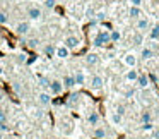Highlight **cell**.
Listing matches in <instances>:
<instances>
[{
	"mask_svg": "<svg viewBox=\"0 0 159 139\" xmlns=\"http://www.w3.org/2000/svg\"><path fill=\"white\" fill-rule=\"evenodd\" d=\"M106 43H110V33H106V31H101L99 35L94 38V45L96 46H104Z\"/></svg>",
	"mask_w": 159,
	"mask_h": 139,
	"instance_id": "1",
	"label": "cell"
},
{
	"mask_svg": "<svg viewBox=\"0 0 159 139\" xmlns=\"http://www.w3.org/2000/svg\"><path fill=\"white\" fill-rule=\"evenodd\" d=\"M50 91H52V94H62V91H63V84H62V81H58V79H55V81H50Z\"/></svg>",
	"mask_w": 159,
	"mask_h": 139,
	"instance_id": "2",
	"label": "cell"
},
{
	"mask_svg": "<svg viewBox=\"0 0 159 139\" xmlns=\"http://www.w3.org/2000/svg\"><path fill=\"white\" fill-rule=\"evenodd\" d=\"M79 43H80V41H79V38H77V36H67L63 45H65L69 50H75L77 46H79Z\"/></svg>",
	"mask_w": 159,
	"mask_h": 139,
	"instance_id": "3",
	"label": "cell"
},
{
	"mask_svg": "<svg viewBox=\"0 0 159 139\" xmlns=\"http://www.w3.org/2000/svg\"><path fill=\"white\" fill-rule=\"evenodd\" d=\"M29 29H31L29 22H19V24L16 26V33H17V35H21V36L28 35V33H29Z\"/></svg>",
	"mask_w": 159,
	"mask_h": 139,
	"instance_id": "4",
	"label": "cell"
},
{
	"mask_svg": "<svg viewBox=\"0 0 159 139\" xmlns=\"http://www.w3.org/2000/svg\"><path fill=\"white\" fill-rule=\"evenodd\" d=\"M93 136L96 139H104L108 136V131L104 127H101V125H96V127H94V131H93Z\"/></svg>",
	"mask_w": 159,
	"mask_h": 139,
	"instance_id": "5",
	"label": "cell"
},
{
	"mask_svg": "<svg viewBox=\"0 0 159 139\" xmlns=\"http://www.w3.org/2000/svg\"><path fill=\"white\" fill-rule=\"evenodd\" d=\"M103 84H104V81H103V77L101 76H93V79H91V88L93 89H101L103 88Z\"/></svg>",
	"mask_w": 159,
	"mask_h": 139,
	"instance_id": "6",
	"label": "cell"
},
{
	"mask_svg": "<svg viewBox=\"0 0 159 139\" xmlns=\"http://www.w3.org/2000/svg\"><path fill=\"white\" fill-rule=\"evenodd\" d=\"M69 52H70V50L67 48L65 45L57 46V48H55V55L58 57V59H67V57H69Z\"/></svg>",
	"mask_w": 159,
	"mask_h": 139,
	"instance_id": "7",
	"label": "cell"
},
{
	"mask_svg": "<svg viewBox=\"0 0 159 139\" xmlns=\"http://www.w3.org/2000/svg\"><path fill=\"white\" fill-rule=\"evenodd\" d=\"M86 64H87V65H91V67L98 65V64H99V57H98L96 53H87V55H86Z\"/></svg>",
	"mask_w": 159,
	"mask_h": 139,
	"instance_id": "8",
	"label": "cell"
},
{
	"mask_svg": "<svg viewBox=\"0 0 159 139\" xmlns=\"http://www.w3.org/2000/svg\"><path fill=\"white\" fill-rule=\"evenodd\" d=\"M99 120H101V117H99L98 112H91V115L87 117V122H89V125H93V127L99 125Z\"/></svg>",
	"mask_w": 159,
	"mask_h": 139,
	"instance_id": "9",
	"label": "cell"
},
{
	"mask_svg": "<svg viewBox=\"0 0 159 139\" xmlns=\"http://www.w3.org/2000/svg\"><path fill=\"white\" fill-rule=\"evenodd\" d=\"M28 16L33 19V21H38V19L41 17V9H39V7H29Z\"/></svg>",
	"mask_w": 159,
	"mask_h": 139,
	"instance_id": "10",
	"label": "cell"
},
{
	"mask_svg": "<svg viewBox=\"0 0 159 139\" xmlns=\"http://www.w3.org/2000/svg\"><path fill=\"white\" fill-rule=\"evenodd\" d=\"M62 84H63V88H74L75 86V81H74V76H70V74H67L65 77H63V81H62Z\"/></svg>",
	"mask_w": 159,
	"mask_h": 139,
	"instance_id": "11",
	"label": "cell"
},
{
	"mask_svg": "<svg viewBox=\"0 0 159 139\" xmlns=\"http://www.w3.org/2000/svg\"><path fill=\"white\" fill-rule=\"evenodd\" d=\"M74 81H75V84H77V86H80V84H84V83H86V76H84V72H82V70H77V72L74 74Z\"/></svg>",
	"mask_w": 159,
	"mask_h": 139,
	"instance_id": "12",
	"label": "cell"
},
{
	"mask_svg": "<svg viewBox=\"0 0 159 139\" xmlns=\"http://www.w3.org/2000/svg\"><path fill=\"white\" fill-rule=\"evenodd\" d=\"M137 86L139 88H147V84H149V77L147 76H144V74H139V77H137Z\"/></svg>",
	"mask_w": 159,
	"mask_h": 139,
	"instance_id": "13",
	"label": "cell"
},
{
	"mask_svg": "<svg viewBox=\"0 0 159 139\" xmlns=\"http://www.w3.org/2000/svg\"><path fill=\"white\" fill-rule=\"evenodd\" d=\"M38 101H39L41 105H50L52 96H50V93H39V94H38Z\"/></svg>",
	"mask_w": 159,
	"mask_h": 139,
	"instance_id": "14",
	"label": "cell"
},
{
	"mask_svg": "<svg viewBox=\"0 0 159 139\" xmlns=\"http://www.w3.org/2000/svg\"><path fill=\"white\" fill-rule=\"evenodd\" d=\"M149 28V19H145V17H142V19H139L137 21V29L139 31H145V29Z\"/></svg>",
	"mask_w": 159,
	"mask_h": 139,
	"instance_id": "15",
	"label": "cell"
},
{
	"mask_svg": "<svg viewBox=\"0 0 159 139\" xmlns=\"http://www.w3.org/2000/svg\"><path fill=\"white\" fill-rule=\"evenodd\" d=\"M125 64H127L128 67H132V69H134L135 64H137V59H135L134 53H128V55H125Z\"/></svg>",
	"mask_w": 159,
	"mask_h": 139,
	"instance_id": "16",
	"label": "cell"
},
{
	"mask_svg": "<svg viewBox=\"0 0 159 139\" xmlns=\"http://www.w3.org/2000/svg\"><path fill=\"white\" fill-rule=\"evenodd\" d=\"M132 41H134V45H142V43H144V36H142V33L140 31L134 33V35H132Z\"/></svg>",
	"mask_w": 159,
	"mask_h": 139,
	"instance_id": "17",
	"label": "cell"
},
{
	"mask_svg": "<svg viewBox=\"0 0 159 139\" xmlns=\"http://www.w3.org/2000/svg\"><path fill=\"white\" fill-rule=\"evenodd\" d=\"M128 14H130V17H134V19H139L140 17V7H134V5H132L130 7V12H128Z\"/></svg>",
	"mask_w": 159,
	"mask_h": 139,
	"instance_id": "18",
	"label": "cell"
},
{
	"mask_svg": "<svg viewBox=\"0 0 159 139\" xmlns=\"http://www.w3.org/2000/svg\"><path fill=\"white\" fill-rule=\"evenodd\" d=\"M55 48L57 46H53V45H46L45 48H43V53H45L46 57H53L55 55Z\"/></svg>",
	"mask_w": 159,
	"mask_h": 139,
	"instance_id": "19",
	"label": "cell"
},
{
	"mask_svg": "<svg viewBox=\"0 0 159 139\" xmlns=\"http://www.w3.org/2000/svg\"><path fill=\"white\" fill-rule=\"evenodd\" d=\"M140 55H142V59H144V60H149V59H152V57H154V52H152L151 48H144Z\"/></svg>",
	"mask_w": 159,
	"mask_h": 139,
	"instance_id": "20",
	"label": "cell"
},
{
	"mask_svg": "<svg viewBox=\"0 0 159 139\" xmlns=\"http://www.w3.org/2000/svg\"><path fill=\"white\" fill-rule=\"evenodd\" d=\"M137 77H139V72H137L135 69H130V70L127 72V79H128V81H137Z\"/></svg>",
	"mask_w": 159,
	"mask_h": 139,
	"instance_id": "21",
	"label": "cell"
},
{
	"mask_svg": "<svg viewBox=\"0 0 159 139\" xmlns=\"http://www.w3.org/2000/svg\"><path fill=\"white\" fill-rule=\"evenodd\" d=\"M140 120H142V124H145V122H152V115H151V112H142Z\"/></svg>",
	"mask_w": 159,
	"mask_h": 139,
	"instance_id": "22",
	"label": "cell"
},
{
	"mask_svg": "<svg viewBox=\"0 0 159 139\" xmlns=\"http://www.w3.org/2000/svg\"><path fill=\"white\" fill-rule=\"evenodd\" d=\"M151 38L152 40H159V24H156L154 28L151 29Z\"/></svg>",
	"mask_w": 159,
	"mask_h": 139,
	"instance_id": "23",
	"label": "cell"
},
{
	"mask_svg": "<svg viewBox=\"0 0 159 139\" xmlns=\"http://www.w3.org/2000/svg\"><path fill=\"white\" fill-rule=\"evenodd\" d=\"M5 124H7V113H5V110L0 108V125H5Z\"/></svg>",
	"mask_w": 159,
	"mask_h": 139,
	"instance_id": "24",
	"label": "cell"
},
{
	"mask_svg": "<svg viewBox=\"0 0 159 139\" xmlns=\"http://www.w3.org/2000/svg\"><path fill=\"white\" fill-rule=\"evenodd\" d=\"M120 40V33L118 31H111L110 33V41H118Z\"/></svg>",
	"mask_w": 159,
	"mask_h": 139,
	"instance_id": "25",
	"label": "cell"
},
{
	"mask_svg": "<svg viewBox=\"0 0 159 139\" xmlns=\"http://www.w3.org/2000/svg\"><path fill=\"white\" fill-rule=\"evenodd\" d=\"M38 45H39V40H38V38H33V40H29V41H28V46H29V48H36Z\"/></svg>",
	"mask_w": 159,
	"mask_h": 139,
	"instance_id": "26",
	"label": "cell"
},
{
	"mask_svg": "<svg viewBox=\"0 0 159 139\" xmlns=\"http://www.w3.org/2000/svg\"><path fill=\"white\" fill-rule=\"evenodd\" d=\"M125 110H127V108H125V105H116V112H115V113H118V115H121V117H123Z\"/></svg>",
	"mask_w": 159,
	"mask_h": 139,
	"instance_id": "27",
	"label": "cell"
},
{
	"mask_svg": "<svg viewBox=\"0 0 159 139\" xmlns=\"http://www.w3.org/2000/svg\"><path fill=\"white\" fill-rule=\"evenodd\" d=\"M9 22V16L5 12H0V24H7Z\"/></svg>",
	"mask_w": 159,
	"mask_h": 139,
	"instance_id": "28",
	"label": "cell"
},
{
	"mask_svg": "<svg viewBox=\"0 0 159 139\" xmlns=\"http://www.w3.org/2000/svg\"><path fill=\"white\" fill-rule=\"evenodd\" d=\"M17 62L19 64H26V62H28V55H26V53H19V55H17Z\"/></svg>",
	"mask_w": 159,
	"mask_h": 139,
	"instance_id": "29",
	"label": "cell"
},
{
	"mask_svg": "<svg viewBox=\"0 0 159 139\" xmlns=\"http://www.w3.org/2000/svg\"><path fill=\"white\" fill-rule=\"evenodd\" d=\"M57 5V0H45V7L46 9H53Z\"/></svg>",
	"mask_w": 159,
	"mask_h": 139,
	"instance_id": "30",
	"label": "cell"
},
{
	"mask_svg": "<svg viewBox=\"0 0 159 139\" xmlns=\"http://www.w3.org/2000/svg\"><path fill=\"white\" fill-rule=\"evenodd\" d=\"M111 120H113V124H121V115L113 113V115H111Z\"/></svg>",
	"mask_w": 159,
	"mask_h": 139,
	"instance_id": "31",
	"label": "cell"
},
{
	"mask_svg": "<svg viewBox=\"0 0 159 139\" xmlns=\"http://www.w3.org/2000/svg\"><path fill=\"white\" fill-rule=\"evenodd\" d=\"M142 131L147 132V131H152V122H145V124H142Z\"/></svg>",
	"mask_w": 159,
	"mask_h": 139,
	"instance_id": "32",
	"label": "cell"
},
{
	"mask_svg": "<svg viewBox=\"0 0 159 139\" xmlns=\"http://www.w3.org/2000/svg\"><path fill=\"white\" fill-rule=\"evenodd\" d=\"M104 17H106V14H104L103 11H101V12H96V16H94V21H103Z\"/></svg>",
	"mask_w": 159,
	"mask_h": 139,
	"instance_id": "33",
	"label": "cell"
},
{
	"mask_svg": "<svg viewBox=\"0 0 159 139\" xmlns=\"http://www.w3.org/2000/svg\"><path fill=\"white\" fill-rule=\"evenodd\" d=\"M39 83H41L43 88H48L50 86V79H48V77H41V79H39Z\"/></svg>",
	"mask_w": 159,
	"mask_h": 139,
	"instance_id": "34",
	"label": "cell"
},
{
	"mask_svg": "<svg viewBox=\"0 0 159 139\" xmlns=\"http://www.w3.org/2000/svg\"><path fill=\"white\" fill-rule=\"evenodd\" d=\"M77 98H79L77 94H70V98H69V105H74V103H75Z\"/></svg>",
	"mask_w": 159,
	"mask_h": 139,
	"instance_id": "35",
	"label": "cell"
},
{
	"mask_svg": "<svg viewBox=\"0 0 159 139\" xmlns=\"http://www.w3.org/2000/svg\"><path fill=\"white\" fill-rule=\"evenodd\" d=\"M130 2H132L134 7H140V5H142V0H130Z\"/></svg>",
	"mask_w": 159,
	"mask_h": 139,
	"instance_id": "36",
	"label": "cell"
},
{
	"mask_svg": "<svg viewBox=\"0 0 159 139\" xmlns=\"http://www.w3.org/2000/svg\"><path fill=\"white\" fill-rule=\"evenodd\" d=\"M154 139H159V127L154 131Z\"/></svg>",
	"mask_w": 159,
	"mask_h": 139,
	"instance_id": "37",
	"label": "cell"
},
{
	"mask_svg": "<svg viewBox=\"0 0 159 139\" xmlns=\"http://www.w3.org/2000/svg\"><path fill=\"white\" fill-rule=\"evenodd\" d=\"M0 100H4V93L2 91H0Z\"/></svg>",
	"mask_w": 159,
	"mask_h": 139,
	"instance_id": "38",
	"label": "cell"
},
{
	"mask_svg": "<svg viewBox=\"0 0 159 139\" xmlns=\"http://www.w3.org/2000/svg\"><path fill=\"white\" fill-rule=\"evenodd\" d=\"M0 139H5V137H4V132H0Z\"/></svg>",
	"mask_w": 159,
	"mask_h": 139,
	"instance_id": "39",
	"label": "cell"
},
{
	"mask_svg": "<svg viewBox=\"0 0 159 139\" xmlns=\"http://www.w3.org/2000/svg\"><path fill=\"white\" fill-rule=\"evenodd\" d=\"M2 74H4V69H2V67H0V76H2Z\"/></svg>",
	"mask_w": 159,
	"mask_h": 139,
	"instance_id": "40",
	"label": "cell"
},
{
	"mask_svg": "<svg viewBox=\"0 0 159 139\" xmlns=\"http://www.w3.org/2000/svg\"><path fill=\"white\" fill-rule=\"evenodd\" d=\"M156 83H157V84H159V76H157V79H156Z\"/></svg>",
	"mask_w": 159,
	"mask_h": 139,
	"instance_id": "41",
	"label": "cell"
},
{
	"mask_svg": "<svg viewBox=\"0 0 159 139\" xmlns=\"http://www.w3.org/2000/svg\"><path fill=\"white\" fill-rule=\"evenodd\" d=\"M17 139H22V137H17Z\"/></svg>",
	"mask_w": 159,
	"mask_h": 139,
	"instance_id": "42",
	"label": "cell"
},
{
	"mask_svg": "<svg viewBox=\"0 0 159 139\" xmlns=\"http://www.w3.org/2000/svg\"><path fill=\"white\" fill-rule=\"evenodd\" d=\"M46 139H50V137H46Z\"/></svg>",
	"mask_w": 159,
	"mask_h": 139,
	"instance_id": "43",
	"label": "cell"
}]
</instances>
